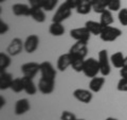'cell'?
<instances>
[{
  "mask_svg": "<svg viewBox=\"0 0 127 120\" xmlns=\"http://www.w3.org/2000/svg\"><path fill=\"white\" fill-rule=\"evenodd\" d=\"M55 88V81H51V80H47L40 78L38 81V90L40 91L42 95H50L54 91Z\"/></svg>",
  "mask_w": 127,
  "mask_h": 120,
  "instance_id": "cell-11",
  "label": "cell"
},
{
  "mask_svg": "<svg viewBox=\"0 0 127 120\" xmlns=\"http://www.w3.org/2000/svg\"><path fill=\"white\" fill-rule=\"evenodd\" d=\"M110 62L116 68L121 69V68L124 67V65H125V57H124V54H123L122 52L119 51V52L113 53L110 57Z\"/></svg>",
  "mask_w": 127,
  "mask_h": 120,
  "instance_id": "cell-21",
  "label": "cell"
},
{
  "mask_svg": "<svg viewBox=\"0 0 127 120\" xmlns=\"http://www.w3.org/2000/svg\"><path fill=\"white\" fill-rule=\"evenodd\" d=\"M20 70L23 74V77L33 79L38 72H40V64L35 63V62H28L22 64L20 67Z\"/></svg>",
  "mask_w": 127,
  "mask_h": 120,
  "instance_id": "cell-6",
  "label": "cell"
},
{
  "mask_svg": "<svg viewBox=\"0 0 127 120\" xmlns=\"http://www.w3.org/2000/svg\"><path fill=\"white\" fill-rule=\"evenodd\" d=\"M124 66H127V55L125 57V65Z\"/></svg>",
  "mask_w": 127,
  "mask_h": 120,
  "instance_id": "cell-40",
  "label": "cell"
},
{
  "mask_svg": "<svg viewBox=\"0 0 127 120\" xmlns=\"http://www.w3.org/2000/svg\"><path fill=\"white\" fill-rule=\"evenodd\" d=\"M106 82L105 77H95L92 78L89 82V89L92 93H98L104 86V84Z\"/></svg>",
  "mask_w": 127,
  "mask_h": 120,
  "instance_id": "cell-16",
  "label": "cell"
},
{
  "mask_svg": "<svg viewBox=\"0 0 127 120\" xmlns=\"http://www.w3.org/2000/svg\"><path fill=\"white\" fill-rule=\"evenodd\" d=\"M85 27L89 30V32L93 35H101L102 31L104 30V27L101 22H97V21H94V20H88L86 21L85 23Z\"/></svg>",
  "mask_w": 127,
  "mask_h": 120,
  "instance_id": "cell-18",
  "label": "cell"
},
{
  "mask_svg": "<svg viewBox=\"0 0 127 120\" xmlns=\"http://www.w3.org/2000/svg\"><path fill=\"white\" fill-rule=\"evenodd\" d=\"M92 10V0H79L76 12L81 15H87Z\"/></svg>",
  "mask_w": 127,
  "mask_h": 120,
  "instance_id": "cell-19",
  "label": "cell"
},
{
  "mask_svg": "<svg viewBox=\"0 0 127 120\" xmlns=\"http://www.w3.org/2000/svg\"><path fill=\"white\" fill-rule=\"evenodd\" d=\"M40 73H41V78L51 80V81H55V78H56V70H55V68L50 62H47V61L40 63Z\"/></svg>",
  "mask_w": 127,
  "mask_h": 120,
  "instance_id": "cell-8",
  "label": "cell"
},
{
  "mask_svg": "<svg viewBox=\"0 0 127 120\" xmlns=\"http://www.w3.org/2000/svg\"><path fill=\"white\" fill-rule=\"evenodd\" d=\"M11 55L4 52L0 53V72L5 71V69L11 65Z\"/></svg>",
  "mask_w": 127,
  "mask_h": 120,
  "instance_id": "cell-27",
  "label": "cell"
},
{
  "mask_svg": "<svg viewBox=\"0 0 127 120\" xmlns=\"http://www.w3.org/2000/svg\"><path fill=\"white\" fill-rule=\"evenodd\" d=\"M98 65H100V70H101V74L103 77H107L110 74V60L108 57V51L106 49H103L98 52Z\"/></svg>",
  "mask_w": 127,
  "mask_h": 120,
  "instance_id": "cell-2",
  "label": "cell"
},
{
  "mask_svg": "<svg viewBox=\"0 0 127 120\" xmlns=\"http://www.w3.org/2000/svg\"><path fill=\"white\" fill-rule=\"evenodd\" d=\"M120 75L123 79H127V66L122 67L120 69Z\"/></svg>",
  "mask_w": 127,
  "mask_h": 120,
  "instance_id": "cell-37",
  "label": "cell"
},
{
  "mask_svg": "<svg viewBox=\"0 0 127 120\" xmlns=\"http://www.w3.org/2000/svg\"><path fill=\"white\" fill-rule=\"evenodd\" d=\"M76 120H85V119H78V118H77V119H76Z\"/></svg>",
  "mask_w": 127,
  "mask_h": 120,
  "instance_id": "cell-42",
  "label": "cell"
},
{
  "mask_svg": "<svg viewBox=\"0 0 127 120\" xmlns=\"http://www.w3.org/2000/svg\"><path fill=\"white\" fill-rule=\"evenodd\" d=\"M109 0H92V10L95 13L102 14L104 11L108 10Z\"/></svg>",
  "mask_w": 127,
  "mask_h": 120,
  "instance_id": "cell-22",
  "label": "cell"
},
{
  "mask_svg": "<svg viewBox=\"0 0 127 120\" xmlns=\"http://www.w3.org/2000/svg\"><path fill=\"white\" fill-rule=\"evenodd\" d=\"M13 75L6 71H1L0 72V89L5 90L7 88H11L12 82H13Z\"/></svg>",
  "mask_w": 127,
  "mask_h": 120,
  "instance_id": "cell-17",
  "label": "cell"
},
{
  "mask_svg": "<svg viewBox=\"0 0 127 120\" xmlns=\"http://www.w3.org/2000/svg\"><path fill=\"white\" fill-rule=\"evenodd\" d=\"M31 109V105H30V102L29 100L23 98V99H19L15 104V114L17 116H20V115H23L26 114L27 112H29Z\"/></svg>",
  "mask_w": 127,
  "mask_h": 120,
  "instance_id": "cell-14",
  "label": "cell"
},
{
  "mask_svg": "<svg viewBox=\"0 0 127 120\" xmlns=\"http://www.w3.org/2000/svg\"><path fill=\"white\" fill-rule=\"evenodd\" d=\"M45 10L42 7H37V9H33L32 7V12H31V17L37 22H43L46 20V14H45Z\"/></svg>",
  "mask_w": 127,
  "mask_h": 120,
  "instance_id": "cell-24",
  "label": "cell"
},
{
  "mask_svg": "<svg viewBox=\"0 0 127 120\" xmlns=\"http://www.w3.org/2000/svg\"><path fill=\"white\" fill-rule=\"evenodd\" d=\"M84 63H85V59L72 58L71 67H72V69L75 71V72H83V69H84Z\"/></svg>",
  "mask_w": 127,
  "mask_h": 120,
  "instance_id": "cell-26",
  "label": "cell"
},
{
  "mask_svg": "<svg viewBox=\"0 0 127 120\" xmlns=\"http://www.w3.org/2000/svg\"><path fill=\"white\" fill-rule=\"evenodd\" d=\"M39 46V37L36 34L29 35L25 41V51L27 53H33Z\"/></svg>",
  "mask_w": 127,
  "mask_h": 120,
  "instance_id": "cell-12",
  "label": "cell"
},
{
  "mask_svg": "<svg viewBox=\"0 0 127 120\" xmlns=\"http://www.w3.org/2000/svg\"><path fill=\"white\" fill-rule=\"evenodd\" d=\"M11 89L14 93H21L22 90H25V86H23V80L22 78H15L12 82Z\"/></svg>",
  "mask_w": 127,
  "mask_h": 120,
  "instance_id": "cell-28",
  "label": "cell"
},
{
  "mask_svg": "<svg viewBox=\"0 0 127 120\" xmlns=\"http://www.w3.org/2000/svg\"><path fill=\"white\" fill-rule=\"evenodd\" d=\"M105 120H119L117 118H113V117H108V118H106Z\"/></svg>",
  "mask_w": 127,
  "mask_h": 120,
  "instance_id": "cell-39",
  "label": "cell"
},
{
  "mask_svg": "<svg viewBox=\"0 0 127 120\" xmlns=\"http://www.w3.org/2000/svg\"><path fill=\"white\" fill-rule=\"evenodd\" d=\"M71 14H72V9L66 2H64L63 4L58 6V9L53 15L52 22H63L64 20L68 19L71 16Z\"/></svg>",
  "mask_w": 127,
  "mask_h": 120,
  "instance_id": "cell-3",
  "label": "cell"
},
{
  "mask_svg": "<svg viewBox=\"0 0 127 120\" xmlns=\"http://www.w3.org/2000/svg\"><path fill=\"white\" fill-rule=\"evenodd\" d=\"M57 3H58V0H45V2L42 4V9L47 12H51L56 7Z\"/></svg>",
  "mask_w": 127,
  "mask_h": 120,
  "instance_id": "cell-29",
  "label": "cell"
},
{
  "mask_svg": "<svg viewBox=\"0 0 127 120\" xmlns=\"http://www.w3.org/2000/svg\"><path fill=\"white\" fill-rule=\"evenodd\" d=\"M90 35H91V33L86 27L75 28V29H72L70 31V36L73 39H75L76 42L88 43L90 39Z\"/></svg>",
  "mask_w": 127,
  "mask_h": 120,
  "instance_id": "cell-7",
  "label": "cell"
},
{
  "mask_svg": "<svg viewBox=\"0 0 127 120\" xmlns=\"http://www.w3.org/2000/svg\"><path fill=\"white\" fill-rule=\"evenodd\" d=\"M49 33L53 36H62L65 33V27L62 22H52L49 27Z\"/></svg>",
  "mask_w": 127,
  "mask_h": 120,
  "instance_id": "cell-23",
  "label": "cell"
},
{
  "mask_svg": "<svg viewBox=\"0 0 127 120\" xmlns=\"http://www.w3.org/2000/svg\"><path fill=\"white\" fill-rule=\"evenodd\" d=\"M71 63H72V58L69 52L64 53L57 59V69L59 71H65L67 70V68L71 66Z\"/></svg>",
  "mask_w": 127,
  "mask_h": 120,
  "instance_id": "cell-15",
  "label": "cell"
},
{
  "mask_svg": "<svg viewBox=\"0 0 127 120\" xmlns=\"http://www.w3.org/2000/svg\"><path fill=\"white\" fill-rule=\"evenodd\" d=\"M113 16H112V13H111V11L109 10H106L104 11L103 13L101 14V19H100V22L103 25V27H108L110 26L111 23L113 22Z\"/></svg>",
  "mask_w": 127,
  "mask_h": 120,
  "instance_id": "cell-25",
  "label": "cell"
},
{
  "mask_svg": "<svg viewBox=\"0 0 127 120\" xmlns=\"http://www.w3.org/2000/svg\"><path fill=\"white\" fill-rule=\"evenodd\" d=\"M73 97L77 100V101L88 104L91 102V100L93 98L92 91L90 89H84V88H77L73 91Z\"/></svg>",
  "mask_w": 127,
  "mask_h": 120,
  "instance_id": "cell-10",
  "label": "cell"
},
{
  "mask_svg": "<svg viewBox=\"0 0 127 120\" xmlns=\"http://www.w3.org/2000/svg\"><path fill=\"white\" fill-rule=\"evenodd\" d=\"M12 12L15 16H31L32 7L23 3H15L12 6Z\"/></svg>",
  "mask_w": 127,
  "mask_h": 120,
  "instance_id": "cell-13",
  "label": "cell"
},
{
  "mask_svg": "<svg viewBox=\"0 0 127 120\" xmlns=\"http://www.w3.org/2000/svg\"><path fill=\"white\" fill-rule=\"evenodd\" d=\"M117 89L119 91H126L127 93V79H123L122 78L120 81L118 82Z\"/></svg>",
  "mask_w": 127,
  "mask_h": 120,
  "instance_id": "cell-33",
  "label": "cell"
},
{
  "mask_svg": "<svg viewBox=\"0 0 127 120\" xmlns=\"http://www.w3.org/2000/svg\"><path fill=\"white\" fill-rule=\"evenodd\" d=\"M4 104H5V100L3 99V97L1 96V97H0V107H2Z\"/></svg>",
  "mask_w": 127,
  "mask_h": 120,
  "instance_id": "cell-38",
  "label": "cell"
},
{
  "mask_svg": "<svg viewBox=\"0 0 127 120\" xmlns=\"http://www.w3.org/2000/svg\"><path fill=\"white\" fill-rule=\"evenodd\" d=\"M22 80H23V86H25V91L28 95L33 96L37 93L38 87L35 85L33 79L28 78V77H22Z\"/></svg>",
  "mask_w": 127,
  "mask_h": 120,
  "instance_id": "cell-20",
  "label": "cell"
},
{
  "mask_svg": "<svg viewBox=\"0 0 127 120\" xmlns=\"http://www.w3.org/2000/svg\"><path fill=\"white\" fill-rule=\"evenodd\" d=\"M45 0H29L30 6L33 9H37V7H42V4Z\"/></svg>",
  "mask_w": 127,
  "mask_h": 120,
  "instance_id": "cell-34",
  "label": "cell"
},
{
  "mask_svg": "<svg viewBox=\"0 0 127 120\" xmlns=\"http://www.w3.org/2000/svg\"><path fill=\"white\" fill-rule=\"evenodd\" d=\"M9 31V25L3 20H0V34H4Z\"/></svg>",
  "mask_w": 127,
  "mask_h": 120,
  "instance_id": "cell-35",
  "label": "cell"
},
{
  "mask_svg": "<svg viewBox=\"0 0 127 120\" xmlns=\"http://www.w3.org/2000/svg\"><path fill=\"white\" fill-rule=\"evenodd\" d=\"M78 1H79V0H66V3L73 10V9H76V7H77Z\"/></svg>",
  "mask_w": 127,
  "mask_h": 120,
  "instance_id": "cell-36",
  "label": "cell"
},
{
  "mask_svg": "<svg viewBox=\"0 0 127 120\" xmlns=\"http://www.w3.org/2000/svg\"><path fill=\"white\" fill-rule=\"evenodd\" d=\"M22 49H25V42H22L20 38L16 37L12 39L11 43L9 44V46L6 48V52L11 57H15V55H18L20 53Z\"/></svg>",
  "mask_w": 127,
  "mask_h": 120,
  "instance_id": "cell-9",
  "label": "cell"
},
{
  "mask_svg": "<svg viewBox=\"0 0 127 120\" xmlns=\"http://www.w3.org/2000/svg\"><path fill=\"white\" fill-rule=\"evenodd\" d=\"M76 116L69 111H64L61 115V120H76Z\"/></svg>",
  "mask_w": 127,
  "mask_h": 120,
  "instance_id": "cell-32",
  "label": "cell"
},
{
  "mask_svg": "<svg viewBox=\"0 0 127 120\" xmlns=\"http://www.w3.org/2000/svg\"><path fill=\"white\" fill-rule=\"evenodd\" d=\"M83 73H84L87 78H95L97 77L98 73H101L100 65H98V61L94 58H89L85 60L84 63V69H83Z\"/></svg>",
  "mask_w": 127,
  "mask_h": 120,
  "instance_id": "cell-1",
  "label": "cell"
},
{
  "mask_svg": "<svg viewBox=\"0 0 127 120\" xmlns=\"http://www.w3.org/2000/svg\"><path fill=\"white\" fill-rule=\"evenodd\" d=\"M87 44L88 43L76 42L69 49V54L72 58L85 59L87 57V53H88V46H87Z\"/></svg>",
  "mask_w": 127,
  "mask_h": 120,
  "instance_id": "cell-5",
  "label": "cell"
},
{
  "mask_svg": "<svg viewBox=\"0 0 127 120\" xmlns=\"http://www.w3.org/2000/svg\"><path fill=\"white\" fill-rule=\"evenodd\" d=\"M108 10L111 12H119L121 10V0H109Z\"/></svg>",
  "mask_w": 127,
  "mask_h": 120,
  "instance_id": "cell-31",
  "label": "cell"
},
{
  "mask_svg": "<svg viewBox=\"0 0 127 120\" xmlns=\"http://www.w3.org/2000/svg\"><path fill=\"white\" fill-rule=\"evenodd\" d=\"M118 18H119V21L122 26L127 27V9L124 7V9H121L119 11V14H118Z\"/></svg>",
  "mask_w": 127,
  "mask_h": 120,
  "instance_id": "cell-30",
  "label": "cell"
},
{
  "mask_svg": "<svg viewBox=\"0 0 127 120\" xmlns=\"http://www.w3.org/2000/svg\"><path fill=\"white\" fill-rule=\"evenodd\" d=\"M4 1H5V0H0V2H1V3H2V2H4Z\"/></svg>",
  "mask_w": 127,
  "mask_h": 120,
  "instance_id": "cell-41",
  "label": "cell"
},
{
  "mask_svg": "<svg viewBox=\"0 0 127 120\" xmlns=\"http://www.w3.org/2000/svg\"><path fill=\"white\" fill-rule=\"evenodd\" d=\"M122 35V31L120 29H118L116 27H105L104 30L102 31V33L100 35V37L103 42H114L117 38H119Z\"/></svg>",
  "mask_w": 127,
  "mask_h": 120,
  "instance_id": "cell-4",
  "label": "cell"
}]
</instances>
